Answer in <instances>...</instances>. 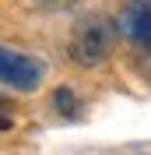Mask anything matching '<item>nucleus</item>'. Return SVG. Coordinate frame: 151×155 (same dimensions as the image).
Instances as JSON below:
<instances>
[{
	"instance_id": "obj_1",
	"label": "nucleus",
	"mask_w": 151,
	"mask_h": 155,
	"mask_svg": "<svg viewBox=\"0 0 151 155\" xmlns=\"http://www.w3.org/2000/svg\"><path fill=\"white\" fill-rule=\"evenodd\" d=\"M113 42H116V21L102 18V14H92V18L77 21V28L70 32L67 53L81 67H95V64H102L109 57Z\"/></svg>"
},
{
	"instance_id": "obj_2",
	"label": "nucleus",
	"mask_w": 151,
	"mask_h": 155,
	"mask_svg": "<svg viewBox=\"0 0 151 155\" xmlns=\"http://www.w3.org/2000/svg\"><path fill=\"white\" fill-rule=\"evenodd\" d=\"M0 81L11 88H21V92H32L42 81V64L21 49L0 46Z\"/></svg>"
},
{
	"instance_id": "obj_3",
	"label": "nucleus",
	"mask_w": 151,
	"mask_h": 155,
	"mask_svg": "<svg viewBox=\"0 0 151 155\" xmlns=\"http://www.w3.org/2000/svg\"><path fill=\"white\" fill-rule=\"evenodd\" d=\"M116 28L130 39L137 49L151 53V0H130V4L123 7Z\"/></svg>"
},
{
	"instance_id": "obj_4",
	"label": "nucleus",
	"mask_w": 151,
	"mask_h": 155,
	"mask_svg": "<svg viewBox=\"0 0 151 155\" xmlns=\"http://www.w3.org/2000/svg\"><path fill=\"white\" fill-rule=\"evenodd\" d=\"M53 106H56L63 116H70V120H74V116L81 113V99L74 95V88L63 85V88H56V92H53Z\"/></svg>"
},
{
	"instance_id": "obj_5",
	"label": "nucleus",
	"mask_w": 151,
	"mask_h": 155,
	"mask_svg": "<svg viewBox=\"0 0 151 155\" xmlns=\"http://www.w3.org/2000/svg\"><path fill=\"white\" fill-rule=\"evenodd\" d=\"M11 113H14V106H11V102H4V99H0V127H4V130H7L11 124H14V116H11Z\"/></svg>"
}]
</instances>
